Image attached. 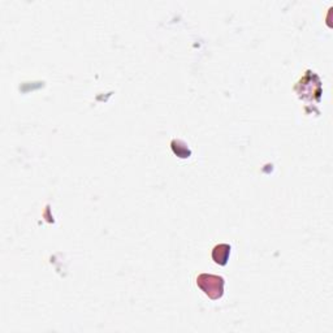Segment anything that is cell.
Returning a JSON list of instances; mask_svg holds the SVG:
<instances>
[{
  "mask_svg": "<svg viewBox=\"0 0 333 333\" xmlns=\"http://www.w3.org/2000/svg\"><path fill=\"white\" fill-rule=\"evenodd\" d=\"M197 284L211 299H219L224 294V278L221 276L202 273L197 278Z\"/></svg>",
  "mask_w": 333,
  "mask_h": 333,
  "instance_id": "1",
  "label": "cell"
},
{
  "mask_svg": "<svg viewBox=\"0 0 333 333\" xmlns=\"http://www.w3.org/2000/svg\"><path fill=\"white\" fill-rule=\"evenodd\" d=\"M230 254V246L227 244L217 245L212 251V259L215 263L220 266H225L228 263V258Z\"/></svg>",
  "mask_w": 333,
  "mask_h": 333,
  "instance_id": "2",
  "label": "cell"
},
{
  "mask_svg": "<svg viewBox=\"0 0 333 333\" xmlns=\"http://www.w3.org/2000/svg\"><path fill=\"white\" fill-rule=\"evenodd\" d=\"M171 146L173 152H175L179 158L186 159L192 155V150L189 148V146H188L184 141H181V139H173Z\"/></svg>",
  "mask_w": 333,
  "mask_h": 333,
  "instance_id": "3",
  "label": "cell"
}]
</instances>
